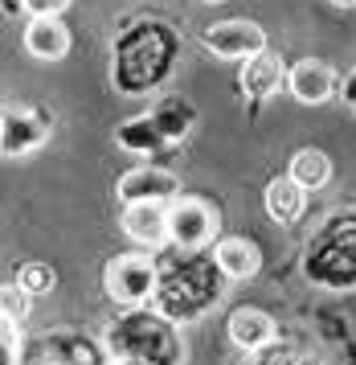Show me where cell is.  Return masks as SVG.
Instances as JSON below:
<instances>
[{
	"label": "cell",
	"instance_id": "cell-1",
	"mask_svg": "<svg viewBox=\"0 0 356 365\" xmlns=\"http://www.w3.org/2000/svg\"><path fill=\"white\" fill-rule=\"evenodd\" d=\"M103 287L107 296L119 299V304H140L147 299V292L156 287V267L147 263L144 255H119L107 263L103 271Z\"/></svg>",
	"mask_w": 356,
	"mask_h": 365
},
{
	"label": "cell",
	"instance_id": "cell-2",
	"mask_svg": "<svg viewBox=\"0 0 356 365\" xmlns=\"http://www.w3.org/2000/svg\"><path fill=\"white\" fill-rule=\"evenodd\" d=\"M205 46H209L217 58H254V53L266 50V34L254 21H217L205 29Z\"/></svg>",
	"mask_w": 356,
	"mask_h": 365
},
{
	"label": "cell",
	"instance_id": "cell-3",
	"mask_svg": "<svg viewBox=\"0 0 356 365\" xmlns=\"http://www.w3.org/2000/svg\"><path fill=\"white\" fill-rule=\"evenodd\" d=\"M168 230L177 238L180 247H205L213 234H217V214L201 197H184L168 210Z\"/></svg>",
	"mask_w": 356,
	"mask_h": 365
},
{
	"label": "cell",
	"instance_id": "cell-4",
	"mask_svg": "<svg viewBox=\"0 0 356 365\" xmlns=\"http://www.w3.org/2000/svg\"><path fill=\"white\" fill-rule=\"evenodd\" d=\"M115 193H119V201H127V205H144V201H156L160 205V201L180 193V181L168 168H131V173L119 177Z\"/></svg>",
	"mask_w": 356,
	"mask_h": 365
},
{
	"label": "cell",
	"instance_id": "cell-5",
	"mask_svg": "<svg viewBox=\"0 0 356 365\" xmlns=\"http://www.w3.org/2000/svg\"><path fill=\"white\" fill-rule=\"evenodd\" d=\"M46 135H49V128L37 111H29V107H9V111H4V152H9V156L33 152Z\"/></svg>",
	"mask_w": 356,
	"mask_h": 365
},
{
	"label": "cell",
	"instance_id": "cell-6",
	"mask_svg": "<svg viewBox=\"0 0 356 365\" xmlns=\"http://www.w3.org/2000/svg\"><path fill=\"white\" fill-rule=\"evenodd\" d=\"M123 234L144 242V247H160L164 238H172L168 230V210L156 205V201H144V205H127L123 210Z\"/></svg>",
	"mask_w": 356,
	"mask_h": 365
},
{
	"label": "cell",
	"instance_id": "cell-7",
	"mask_svg": "<svg viewBox=\"0 0 356 365\" xmlns=\"http://www.w3.org/2000/svg\"><path fill=\"white\" fill-rule=\"evenodd\" d=\"M287 86H291V95L299 103H324L328 95L336 91V74H332V66L320 62V58H303V62L287 74Z\"/></svg>",
	"mask_w": 356,
	"mask_h": 365
},
{
	"label": "cell",
	"instance_id": "cell-8",
	"mask_svg": "<svg viewBox=\"0 0 356 365\" xmlns=\"http://www.w3.org/2000/svg\"><path fill=\"white\" fill-rule=\"evenodd\" d=\"M25 50L33 58H46V62H58L70 53V29H66L58 17H33L29 29H25Z\"/></svg>",
	"mask_w": 356,
	"mask_h": 365
},
{
	"label": "cell",
	"instance_id": "cell-9",
	"mask_svg": "<svg viewBox=\"0 0 356 365\" xmlns=\"http://www.w3.org/2000/svg\"><path fill=\"white\" fill-rule=\"evenodd\" d=\"M242 91L250 95V99H271V95L283 91V62H278V53L262 50V53H254V58L246 62Z\"/></svg>",
	"mask_w": 356,
	"mask_h": 365
},
{
	"label": "cell",
	"instance_id": "cell-10",
	"mask_svg": "<svg viewBox=\"0 0 356 365\" xmlns=\"http://www.w3.org/2000/svg\"><path fill=\"white\" fill-rule=\"evenodd\" d=\"M303 185L295 177H278V181L266 185V214L275 217L278 226H291L295 217L303 214Z\"/></svg>",
	"mask_w": 356,
	"mask_h": 365
},
{
	"label": "cell",
	"instance_id": "cell-11",
	"mask_svg": "<svg viewBox=\"0 0 356 365\" xmlns=\"http://www.w3.org/2000/svg\"><path fill=\"white\" fill-rule=\"evenodd\" d=\"M229 336H234V345H242V349H262L275 336V320L266 312H258V308H238L229 316Z\"/></svg>",
	"mask_w": 356,
	"mask_h": 365
},
{
	"label": "cell",
	"instance_id": "cell-12",
	"mask_svg": "<svg viewBox=\"0 0 356 365\" xmlns=\"http://www.w3.org/2000/svg\"><path fill=\"white\" fill-rule=\"evenodd\" d=\"M213 259H217V267L226 271L229 279H250V275L258 271V250H254V242H246V238H226V242H217Z\"/></svg>",
	"mask_w": 356,
	"mask_h": 365
},
{
	"label": "cell",
	"instance_id": "cell-13",
	"mask_svg": "<svg viewBox=\"0 0 356 365\" xmlns=\"http://www.w3.org/2000/svg\"><path fill=\"white\" fill-rule=\"evenodd\" d=\"M291 177L303 185V189H320V185H328V177H332V160H328L320 148H303V152H295Z\"/></svg>",
	"mask_w": 356,
	"mask_h": 365
},
{
	"label": "cell",
	"instance_id": "cell-14",
	"mask_svg": "<svg viewBox=\"0 0 356 365\" xmlns=\"http://www.w3.org/2000/svg\"><path fill=\"white\" fill-rule=\"evenodd\" d=\"M119 144H123V148H135V152H144V148H160V132H156V128H152L147 119H140V123H127V128H123Z\"/></svg>",
	"mask_w": 356,
	"mask_h": 365
},
{
	"label": "cell",
	"instance_id": "cell-15",
	"mask_svg": "<svg viewBox=\"0 0 356 365\" xmlns=\"http://www.w3.org/2000/svg\"><path fill=\"white\" fill-rule=\"evenodd\" d=\"M16 287H25L29 296H41V292H49L53 287V271L41 263H29V267H21V275H16Z\"/></svg>",
	"mask_w": 356,
	"mask_h": 365
},
{
	"label": "cell",
	"instance_id": "cell-16",
	"mask_svg": "<svg viewBox=\"0 0 356 365\" xmlns=\"http://www.w3.org/2000/svg\"><path fill=\"white\" fill-rule=\"evenodd\" d=\"M29 312V292L25 287H4V320H21V316Z\"/></svg>",
	"mask_w": 356,
	"mask_h": 365
},
{
	"label": "cell",
	"instance_id": "cell-17",
	"mask_svg": "<svg viewBox=\"0 0 356 365\" xmlns=\"http://www.w3.org/2000/svg\"><path fill=\"white\" fill-rule=\"evenodd\" d=\"M70 0H21V9L33 13V17H58Z\"/></svg>",
	"mask_w": 356,
	"mask_h": 365
},
{
	"label": "cell",
	"instance_id": "cell-18",
	"mask_svg": "<svg viewBox=\"0 0 356 365\" xmlns=\"http://www.w3.org/2000/svg\"><path fill=\"white\" fill-rule=\"evenodd\" d=\"M111 365H144V361H131V357H123V361H111Z\"/></svg>",
	"mask_w": 356,
	"mask_h": 365
},
{
	"label": "cell",
	"instance_id": "cell-19",
	"mask_svg": "<svg viewBox=\"0 0 356 365\" xmlns=\"http://www.w3.org/2000/svg\"><path fill=\"white\" fill-rule=\"evenodd\" d=\"M332 4H344V9H352L356 0H332Z\"/></svg>",
	"mask_w": 356,
	"mask_h": 365
},
{
	"label": "cell",
	"instance_id": "cell-20",
	"mask_svg": "<svg viewBox=\"0 0 356 365\" xmlns=\"http://www.w3.org/2000/svg\"><path fill=\"white\" fill-rule=\"evenodd\" d=\"M209 4H221V0H209Z\"/></svg>",
	"mask_w": 356,
	"mask_h": 365
},
{
	"label": "cell",
	"instance_id": "cell-21",
	"mask_svg": "<svg viewBox=\"0 0 356 365\" xmlns=\"http://www.w3.org/2000/svg\"><path fill=\"white\" fill-rule=\"evenodd\" d=\"M46 365H58V361H46Z\"/></svg>",
	"mask_w": 356,
	"mask_h": 365
}]
</instances>
